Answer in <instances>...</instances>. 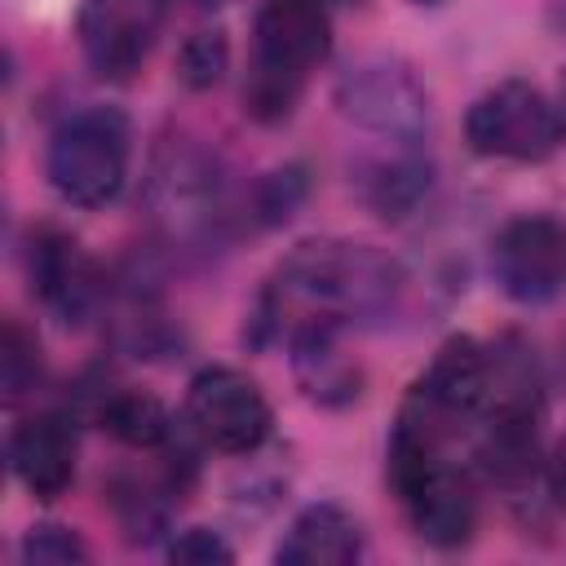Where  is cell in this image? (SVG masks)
Listing matches in <instances>:
<instances>
[{
  "mask_svg": "<svg viewBox=\"0 0 566 566\" xmlns=\"http://www.w3.org/2000/svg\"><path fill=\"white\" fill-rule=\"evenodd\" d=\"M411 4H438V0H411Z\"/></svg>",
  "mask_w": 566,
  "mask_h": 566,
  "instance_id": "obj_25",
  "label": "cell"
},
{
  "mask_svg": "<svg viewBox=\"0 0 566 566\" xmlns=\"http://www.w3.org/2000/svg\"><path fill=\"white\" fill-rule=\"evenodd\" d=\"M22 562L27 566H71V562H88V544L57 522H40L22 535Z\"/></svg>",
  "mask_w": 566,
  "mask_h": 566,
  "instance_id": "obj_20",
  "label": "cell"
},
{
  "mask_svg": "<svg viewBox=\"0 0 566 566\" xmlns=\"http://www.w3.org/2000/svg\"><path fill=\"white\" fill-rule=\"evenodd\" d=\"M287 349H292L296 380L314 402L336 407V402H354L358 398V371L336 349V332H296L287 340Z\"/></svg>",
  "mask_w": 566,
  "mask_h": 566,
  "instance_id": "obj_15",
  "label": "cell"
},
{
  "mask_svg": "<svg viewBox=\"0 0 566 566\" xmlns=\"http://www.w3.org/2000/svg\"><path fill=\"white\" fill-rule=\"evenodd\" d=\"M553 106H557V115H562V128H566V66H562V75H557V93H553Z\"/></svg>",
  "mask_w": 566,
  "mask_h": 566,
  "instance_id": "obj_23",
  "label": "cell"
},
{
  "mask_svg": "<svg viewBox=\"0 0 566 566\" xmlns=\"http://www.w3.org/2000/svg\"><path fill=\"white\" fill-rule=\"evenodd\" d=\"M27 274H31V292L44 301L49 314H57L62 323H84L97 305H102V274L93 265V256L62 230H40L31 234L27 248Z\"/></svg>",
  "mask_w": 566,
  "mask_h": 566,
  "instance_id": "obj_10",
  "label": "cell"
},
{
  "mask_svg": "<svg viewBox=\"0 0 566 566\" xmlns=\"http://www.w3.org/2000/svg\"><path fill=\"white\" fill-rule=\"evenodd\" d=\"M336 106L345 119H354L367 133H380L398 146L420 142L429 128V93L416 80V71L398 57L371 53L358 57L340 80H336Z\"/></svg>",
  "mask_w": 566,
  "mask_h": 566,
  "instance_id": "obj_6",
  "label": "cell"
},
{
  "mask_svg": "<svg viewBox=\"0 0 566 566\" xmlns=\"http://www.w3.org/2000/svg\"><path fill=\"white\" fill-rule=\"evenodd\" d=\"M164 0H84L80 49L102 80H128L150 57L164 31Z\"/></svg>",
  "mask_w": 566,
  "mask_h": 566,
  "instance_id": "obj_9",
  "label": "cell"
},
{
  "mask_svg": "<svg viewBox=\"0 0 566 566\" xmlns=\"http://www.w3.org/2000/svg\"><path fill=\"white\" fill-rule=\"evenodd\" d=\"M548 491H553V500L566 509V438L553 447V455H548Z\"/></svg>",
  "mask_w": 566,
  "mask_h": 566,
  "instance_id": "obj_22",
  "label": "cell"
},
{
  "mask_svg": "<svg viewBox=\"0 0 566 566\" xmlns=\"http://www.w3.org/2000/svg\"><path fill=\"white\" fill-rule=\"evenodd\" d=\"M199 9H221V4H230V0H195Z\"/></svg>",
  "mask_w": 566,
  "mask_h": 566,
  "instance_id": "obj_24",
  "label": "cell"
},
{
  "mask_svg": "<svg viewBox=\"0 0 566 566\" xmlns=\"http://www.w3.org/2000/svg\"><path fill=\"white\" fill-rule=\"evenodd\" d=\"M168 562H234V548L212 531V526H186L168 544Z\"/></svg>",
  "mask_w": 566,
  "mask_h": 566,
  "instance_id": "obj_21",
  "label": "cell"
},
{
  "mask_svg": "<svg viewBox=\"0 0 566 566\" xmlns=\"http://www.w3.org/2000/svg\"><path fill=\"white\" fill-rule=\"evenodd\" d=\"M128 155H133V128H128L124 111L84 106L53 128L44 172L66 203L102 208L119 195V186L128 177Z\"/></svg>",
  "mask_w": 566,
  "mask_h": 566,
  "instance_id": "obj_3",
  "label": "cell"
},
{
  "mask_svg": "<svg viewBox=\"0 0 566 566\" xmlns=\"http://www.w3.org/2000/svg\"><path fill=\"white\" fill-rule=\"evenodd\" d=\"M332 49V18L323 0H261L252 22V71L243 80V111L261 124L292 115L305 75Z\"/></svg>",
  "mask_w": 566,
  "mask_h": 566,
  "instance_id": "obj_2",
  "label": "cell"
},
{
  "mask_svg": "<svg viewBox=\"0 0 566 566\" xmlns=\"http://www.w3.org/2000/svg\"><path fill=\"white\" fill-rule=\"evenodd\" d=\"M407 398L420 402L442 424H460L478 416L486 398V345H478L473 336H451Z\"/></svg>",
  "mask_w": 566,
  "mask_h": 566,
  "instance_id": "obj_12",
  "label": "cell"
},
{
  "mask_svg": "<svg viewBox=\"0 0 566 566\" xmlns=\"http://www.w3.org/2000/svg\"><path fill=\"white\" fill-rule=\"evenodd\" d=\"M424 186H429V164H420L416 155H398L376 168V177L367 181V195L385 217H398L402 208H411L420 199Z\"/></svg>",
  "mask_w": 566,
  "mask_h": 566,
  "instance_id": "obj_18",
  "label": "cell"
},
{
  "mask_svg": "<svg viewBox=\"0 0 566 566\" xmlns=\"http://www.w3.org/2000/svg\"><path fill=\"white\" fill-rule=\"evenodd\" d=\"M0 385H4L9 407H18L40 385V345H35V336L22 332L18 318H9L4 336H0Z\"/></svg>",
  "mask_w": 566,
  "mask_h": 566,
  "instance_id": "obj_17",
  "label": "cell"
},
{
  "mask_svg": "<svg viewBox=\"0 0 566 566\" xmlns=\"http://www.w3.org/2000/svg\"><path fill=\"white\" fill-rule=\"evenodd\" d=\"M566 128L557 106L526 80H504L486 88L464 115V142L486 159L539 164L562 146Z\"/></svg>",
  "mask_w": 566,
  "mask_h": 566,
  "instance_id": "obj_4",
  "label": "cell"
},
{
  "mask_svg": "<svg viewBox=\"0 0 566 566\" xmlns=\"http://www.w3.org/2000/svg\"><path fill=\"white\" fill-rule=\"evenodd\" d=\"M491 274L517 305H548L566 292V221L526 212L491 239Z\"/></svg>",
  "mask_w": 566,
  "mask_h": 566,
  "instance_id": "obj_8",
  "label": "cell"
},
{
  "mask_svg": "<svg viewBox=\"0 0 566 566\" xmlns=\"http://www.w3.org/2000/svg\"><path fill=\"white\" fill-rule=\"evenodd\" d=\"M230 62V44L221 31H195L177 53V75L190 88H212Z\"/></svg>",
  "mask_w": 566,
  "mask_h": 566,
  "instance_id": "obj_19",
  "label": "cell"
},
{
  "mask_svg": "<svg viewBox=\"0 0 566 566\" xmlns=\"http://www.w3.org/2000/svg\"><path fill=\"white\" fill-rule=\"evenodd\" d=\"M186 424L203 447L248 455L270 438V402L252 376L234 367H203L186 389Z\"/></svg>",
  "mask_w": 566,
  "mask_h": 566,
  "instance_id": "obj_7",
  "label": "cell"
},
{
  "mask_svg": "<svg viewBox=\"0 0 566 566\" xmlns=\"http://www.w3.org/2000/svg\"><path fill=\"white\" fill-rule=\"evenodd\" d=\"M416 535L433 548H460L473 539L478 526V495L464 469H455L447 455L438 464H429L416 482H407L398 491Z\"/></svg>",
  "mask_w": 566,
  "mask_h": 566,
  "instance_id": "obj_11",
  "label": "cell"
},
{
  "mask_svg": "<svg viewBox=\"0 0 566 566\" xmlns=\"http://www.w3.org/2000/svg\"><path fill=\"white\" fill-rule=\"evenodd\" d=\"M97 416L124 447H137V451H155L172 438V416L164 411L159 398H150L142 389H111L102 398Z\"/></svg>",
  "mask_w": 566,
  "mask_h": 566,
  "instance_id": "obj_16",
  "label": "cell"
},
{
  "mask_svg": "<svg viewBox=\"0 0 566 566\" xmlns=\"http://www.w3.org/2000/svg\"><path fill=\"white\" fill-rule=\"evenodd\" d=\"M150 212L172 243H208L226 221V181L217 159L190 142L159 150L150 172Z\"/></svg>",
  "mask_w": 566,
  "mask_h": 566,
  "instance_id": "obj_5",
  "label": "cell"
},
{
  "mask_svg": "<svg viewBox=\"0 0 566 566\" xmlns=\"http://www.w3.org/2000/svg\"><path fill=\"white\" fill-rule=\"evenodd\" d=\"M402 283L407 279L398 261L371 243L310 239L279 261L261 296L256 323L279 340H292L296 332H340L380 323L398 310Z\"/></svg>",
  "mask_w": 566,
  "mask_h": 566,
  "instance_id": "obj_1",
  "label": "cell"
},
{
  "mask_svg": "<svg viewBox=\"0 0 566 566\" xmlns=\"http://www.w3.org/2000/svg\"><path fill=\"white\" fill-rule=\"evenodd\" d=\"M9 464L35 500H57L75 478V429L57 411L27 416L9 438Z\"/></svg>",
  "mask_w": 566,
  "mask_h": 566,
  "instance_id": "obj_13",
  "label": "cell"
},
{
  "mask_svg": "<svg viewBox=\"0 0 566 566\" xmlns=\"http://www.w3.org/2000/svg\"><path fill=\"white\" fill-rule=\"evenodd\" d=\"M358 557H363V526L354 522V513H345L332 500L305 504L274 544V562L283 566H349Z\"/></svg>",
  "mask_w": 566,
  "mask_h": 566,
  "instance_id": "obj_14",
  "label": "cell"
}]
</instances>
